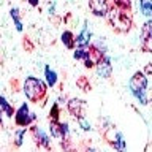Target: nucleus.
Instances as JSON below:
<instances>
[{"label":"nucleus","instance_id":"nucleus-21","mask_svg":"<svg viewBox=\"0 0 152 152\" xmlns=\"http://www.w3.org/2000/svg\"><path fill=\"white\" fill-rule=\"evenodd\" d=\"M114 5H116V7H119V8H122V10H130L132 8V2H125V0H116V2H114Z\"/></svg>","mask_w":152,"mask_h":152},{"label":"nucleus","instance_id":"nucleus-22","mask_svg":"<svg viewBox=\"0 0 152 152\" xmlns=\"http://www.w3.org/2000/svg\"><path fill=\"white\" fill-rule=\"evenodd\" d=\"M87 49V48H86ZM86 49H81V48H76V51L73 52V57L76 60H84V57H86Z\"/></svg>","mask_w":152,"mask_h":152},{"label":"nucleus","instance_id":"nucleus-16","mask_svg":"<svg viewBox=\"0 0 152 152\" xmlns=\"http://www.w3.org/2000/svg\"><path fill=\"white\" fill-rule=\"evenodd\" d=\"M10 14H11V19L14 21V27H16V30L22 32V21H21V14H19V8H11V10H10Z\"/></svg>","mask_w":152,"mask_h":152},{"label":"nucleus","instance_id":"nucleus-24","mask_svg":"<svg viewBox=\"0 0 152 152\" xmlns=\"http://www.w3.org/2000/svg\"><path fill=\"white\" fill-rule=\"evenodd\" d=\"M146 73H147V75H152V62L146 66Z\"/></svg>","mask_w":152,"mask_h":152},{"label":"nucleus","instance_id":"nucleus-7","mask_svg":"<svg viewBox=\"0 0 152 152\" xmlns=\"http://www.w3.org/2000/svg\"><path fill=\"white\" fill-rule=\"evenodd\" d=\"M95 68H97L98 76H102V78L108 79L109 76H111V73H113V64H111V59H109L108 56H104L103 59L98 62V65L95 66Z\"/></svg>","mask_w":152,"mask_h":152},{"label":"nucleus","instance_id":"nucleus-12","mask_svg":"<svg viewBox=\"0 0 152 152\" xmlns=\"http://www.w3.org/2000/svg\"><path fill=\"white\" fill-rule=\"evenodd\" d=\"M33 135H35V140H37L38 144H41L43 147H46V149H49V147H51L49 136H48L43 130H40V128H37V127H33Z\"/></svg>","mask_w":152,"mask_h":152},{"label":"nucleus","instance_id":"nucleus-17","mask_svg":"<svg viewBox=\"0 0 152 152\" xmlns=\"http://www.w3.org/2000/svg\"><path fill=\"white\" fill-rule=\"evenodd\" d=\"M140 8L144 16L152 19V0H142V2H140Z\"/></svg>","mask_w":152,"mask_h":152},{"label":"nucleus","instance_id":"nucleus-26","mask_svg":"<svg viewBox=\"0 0 152 152\" xmlns=\"http://www.w3.org/2000/svg\"><path fill=\"white\" fill-rule=\"evenodd\" d=\"M0 124H2V117H0Z\"/></svg>","mask_w":152,"mask_h":152},{"label":"nucleus","instance_id":"nucleus-1","mask_svg":"<svg viewBox=\"0 0 152 152\" xmlns=\"http://www.w3.org/2000/svg\"><path fill=\"white\" fill-rule=\"evenodd\" d=\"M108 19H109V24H111V27L114 28V30H116V32H122V33L130 30L132 22H133L130 10H122V8L116 7L114 3L109 7Z\"/></svg>","mask_w":152,"mask_h":152},{"label":"nucleus","instance_id":"nucleus-23","mask_svg":"<svg viewBox=\"0 0 152 152\" xmlns=\"http://www.w3.org/2000/svg\"><path fill=\"white\" fill-rule=\"evenodd\" d=\"M78 122H79V127L83 128V130H86V132H89L90 128H92V127H90V124L87 122V119H86V117H81V119H78Z\"/></svg>","mask_w":152,"mask_h":152},{"label":"nucleus","instance_id":"nucleus-13","mask_svg":"<svg viewBox=\"0 0 152 152\" xmlns=\"http://www.w3.org/2000/svg\"><path fill=\"white\" fill-rule=\"evenodd\" d=\"M60 40H62V43L68 48V49H75V46H76V38H75V35L71 33L70 30H65L64 33L60 35Z\"/></svg>","mask_w":152,"mask_h":152},{"label":"nucleus","instance_id":"nucleus-18","mask_svg":"<svg viewBox=\"0 0 152 152\" xmlns=\"http://www.w3.org/2000/svg\"><path fill=\"white\" fill-rule=\"evenodd\" d=\"M113 146H114V149H117L119 152H125V140H124L122 133H117L116 135V140L113 141Z\"/></svg>","mask_w":152,"mask_h":152},{"label":"nucleus","instance_id":"nucleus-19","mask_svg":"<svg viewBox=\"0 0 152 152\" xmlns=\"http://www.w3.org/2000/svg\"><path fill=\"white\" fill-rule=\"evenodd\" d=\"M49 121L51 122H59V104L54 103L49 111Z\"/></svg>","mask_w":152,"mask_h":152},{"label":"nucleus","instance_id":"nucleus-5","mask_svg":"<svg viewBox=\"0 0 152 152\" xmlns=\"http://www.w3.org/2000/svg\"><path fill=\"white\" fill-rule=\"evenodd\" d=\"M103 51H100L97 46H89L86 49V57H84V66L87 68H92V66H97L98 62L103 59Z\"/></svg>","mask_w":152,"mask_h":152},{"label":"nucleus","instance_id":"nucleus-14","mask_svg":"<svg viewBox=\"0 0 152 152\" xmlns=\"http://www.w3.org/2000/svg\"><path fill=\"white\" fill-rule=\"evenodd\" d=\"M45 76H46V84L49 86V87H54L56 83H57V73L54 70L51 68V66H45Z\"/></svg>","mask_w":152,"mask_h":152},{"label":"nucleus","instance_id":"nucleus-11","mask_svg":"<svg viewBox=\"0 0 152 152\" xmlns=\"http://www.w3.org/2000/svg\"><path fill=\"white\" fill-rule=\"evenodd\" d=\"M51 135L54 138H65L68 135V125L66 124H60V122H51Z\"/></svg>","mask_w":152,"mask_h":152},{"label":"nucleus","instance_id":"nucleus-6","mask_svg":"<svg viewBox=\"0 0 152 152\" xmlns=\"http://www.w3.org/2000/svg\"><path fill=\"white\" fill-rule=\"evenodd\" d=\"M141 48L146 52H152V19L146 21L141 27Z\"/></svg>","mask_w":152,"mask_h":152},{"label":"nucleus","instance_id":"nucleus-9","mask_svg":"<svg viewBox=\"0 0 152 152\" xmlns=\"http://www.w3.org/2000/svg\"><path fill=\"white\" fill-rule=\"evenodd\" d=\"M89 8L95 16H108L109 11V7L104 0H92V2H89Z\"/></svg>","mask_w":152,"mask_h":152},{"label":"nucleus","instance_id":"nucleus-10","mask_svg":"<svg viewBox=\"0 0 152 152\" xmlns=\"http://www.w3.org/2000/svg\"><path fill=\"white\" fill-rule=\"evenodd\" d=\"M90 37H92V32H90L87 22H86L83 30L79 32L78 37H76V46L81 48V49H86V48L89 46V43H90Z\"/></svg>","mask_w":152,"mask_h":152},{"label":"nucleus","instance_id":"nucleus-3","mask_svg":"<svg viewBox=\"0 0 152 152\" xmlns=\"http://www.w3.org/2000/svg\"><path fill=\"white\" fill-rule=\"evenodd\" d=\"M128 87H130V92L135 95L138 100H140V103H141V104H147V97H146L147 78L141 73V71H136V73L130 78Z\"/></svg>","mask_w":152,"mask_h":152},{"label":"nucleus","instance_id":"nucleus-4","mask_svg":"<svg viewBox=\"0 0 152 152\" xmlns=\"http://www.w3.org/2000/svg\"><path fill=\"white\" fill-rule=\"evenodd\" d=\"M14 121H16L18 125L27 127V125H30V124L35 121V114L30 113V109H28V104H27V103H22L21 106L18 108L16 114H14Z\"/></svg>","mask_w":152,"mask_h":152},{"label":"nucleus","instance_id":"nucleus-8","mask_svg":"<svg viewBox=\"0 0 152 152\" xmlns=\"http://www.w3.org/2000/svg\"><path fill=\"white\" fill-rule=\"evenodd\" d=\"M84 108H86V103L83 102V100H79V98H71L70 102H68V111L71 116H75V117H84L83 114H84Z\"/></svg>","mask_w":152,"mask_h":152},{"label":"nucleus","instance_id":"nucleus-25","mask_svg":"<svg viewBox=\"0 0 152 152\" xmlns=\"http://www.w3.org/2000/svg\"><path fill=\"white\" fill-rule=\"evenodd\" d=\"M86 152H95L94 149H87V151H86Z\"/></svg>","mask_w":152,"mask_h":152},{"label":"nucleus","instance_id":"nucleus-20","mask_svg":"<svg viewBox=\"0 0 152 152\" xmlns=\"http://www.w3.org/2000/svg\"><path fill=\"white\" fill-rule=\"evenodd\" d=\"M24 136H26V128H21V130H18V132H16V138H14V144H16V146H22Z\"/></svg>","mask_w":152,"mask_h":152},{"label":"nucleus","instance_id":"nucleus-15","mask_svg":"<svg viewBox=\"0 0 152 152\" xmlns=\"http://www.w3.org/2000/svg\"><path fill=\"white\" fill-rule=\"evenodd\" d=\"M0 111H3L8 117H13V114H16V111H13V106L8 103V100L0 95Z\"/></svg>","mask_w":152,"mask_h":152},{"label":"nucleus","instance_id":"nucleus-2","mask_svg":"<svg viewBox=\"0 0 152 152\" xmlns=\"http://www.w3.org/2000/svg\"><path fill=\"white\" fill-rule=\"evenodd\" d=\"M24 94L28 100L32 102H38L40 98L45 97L46 94V84L41 79L35 78V76H28L24 81Z\"/></svg>","mask_w":152,"mask_h":152}]
</instances>
